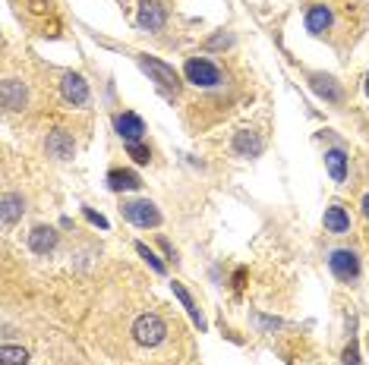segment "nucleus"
<instances>
[{
    "label": "nucleus",
    "mask_w": 369,
    "mask_h": 365,
    "mask_svg": "<svg viewBox=\"0 0 369 365\" xmlns=\"http://www.w3.org/2000/svg\"><path fill=\"white\" fill-rule=\"evenodd\" d=\"M48 154L51 158H57V161H66V158H73V151H76V145H73V136L66 130H54L48 132Z\"/></svg>",
    "instance_id": "9"
},
{
    "label": "nucleus",
    "mask_w": 369,
    "mask_h": 365,
    "mask_svg": "<svg viewBox=\"0 0 369 365\" xmlns=\"http://www.w3.org/2000/svg\"><path fill=\"white\" fill-rule=\"evenodd\" d=\"M366 94H369V76H366Z\"/></svg>",
    "instance_id": "28"
},
{
    "label": "nucleus",
    "mask_w": 369,
    "mask_h": 365,
    "mask_svg": "<svg viewBox=\"0 0 369 365\" xmlns=\"http://www.w3.org/2000/svg\"><path fill=\"white\" fill-rule=\"evenodd\" d=\"M325 230L328 233H347L351 230V214H347L344 205L325 208Z\"/></svg>",
    "instance_id": "13"
},
{
    "label": "nucleus",
    "mask_w": 369,
    "mask_h": 365,
    "mask_svg": "<svg viewBox=\"0 0 369 365\" xmlns=\"http://www.w3.org/2000/svg\"><path fill=\"white\" fill-rule=\"evenodd\" d=\"M316 92H322L328 101H338L341 98V92L332 85V79H316Z\"/></svg>",
    "instance_id": "22"
},
{
    "label": "nucleus",
    "mask_w": 369,
    "mask_h": 365,
    "mask_svg": "<svg viewBox=\"0 0 369 365\" xmlns=\"http://www.w3.org/2000/svg\"><path fill=\"white\" fill-rule=\"evenodd\" d=\"M328 25H332V10H328L325 4L310 6V13H306V29H310L313 35H322Z\"/></svg>",
    "instance_id": "14"
},
{
    "label": "nucleus",
    "mask_w": 369,
    "mask_h": 365,
    "mask_svg": "<svg viewBox=\"0 0 369 365\" xmlns=\"http://www.w3.org/2000/svg\"><path fill=\"white\" fill-rule=\"evenodd\" d=\"M139 66H143V70L158 82V89L167 92V94H177L180 85H183V82H180V76L174 73V66L161 63V60H155V57H139Z\"/></svg>",
    "instance_id": "2"
},
{
    "label": "nucleus",
    "mask_w": 369,
    "mask_h": 365,
    "mask_svg": "<svg viewBox=\"0 0 369 365\" xmlns=\"http://www.w3.org/2000/svg\"><path fill=\"white\" fill-rule=\"evenodd\" d=\"M167 19V10L158 4V0H143L139 4V13H136V23L139 29H149V32H158Z\"/></svg>",
    "instance_id": "7"
},
{
    "label": "nucleus",
    "mask_w": 369,
    "mask_h": 365,
    "mask_svg": "<svg viewBox=\"0 0 369 365\" xmlns=\"http://www.w3.org/2000/svg\"><path fill=\"white\" fill-rule=\"evenodd\" d=\"M344 365H360V349H357V343H351V347L344 349Z\"/></svg>",
    "instance_id": "23"
},
{
    "label": "nucleus",
    "mask_w": 369,
    "mask_h": 365,
    "mask_svg": "<svg viewBox=\"0 0 369 365\" xmlns=\"http://www.w3.org/2000/svg\"><path fill=\"white\" fill-rule=\"evenodd\" d=\"M0 359H4V365H25L29 362V353H25L23 347L4 343V347H0Z\"/></svg>",
    "instance_id": "19"
},
{
    "label": "nucleus",
    "mask_w": 369,
    "mask_h": 365,
    "mask_svg": "<svg viewBox=\"0 0 369 365\" xmlns=\"http://www.w3.org/2000/svg\"><path fill=\"white\" fill-rule=\"evenodd\" d=\"M325 167H328V173H332L334 182L347 180V154L341 151V148H328L325 151Z\"/></svg>",
    "instance_id": "15"
},
{
    "label": "nucleus",
    "mask_w": 369,
    "mask_h": 365,
    "mask_svg": "<svg viewBox=\"0 0 369 365\" xmlns=\"http://www.w3.org/2000/svg\"><path fill=\"white\" fill-rule=\"evenodd\" d=\"M0 94H4V107H6V111H23L25 101H29V92H25V85L19 82V79H6Z\"/></svg>",
    "instance_id": "11"
},
{
    "label": "nucleus",
    "mask_w": 369,
    "mask_h": 365,
    "mask_svg": "<svg viewBox=\"0 0 369 365\" xmlns=\"http://www.w3.org/2000/svg\"><path fill=\"white\" fill-rule=\"evenodd\" d=\"M139 186H143V180H139L133 171H111L107 173V189H111V192H123V189H139Z\"/></svg>",
    "instance_id": "16"
},
{
    "label": "nucleus",
    "mask_w": 369,
    "mask_h": 365,
    "mask_svg": "<svg viewBox=\"0 0 369 365\" xmlns=\"http://www.w3.org/2000/svg\"><path fill=\"white\" fill-rule=\"evenodd\" d=\"M123 218L130 221V224H136V227H158L161 224L158 208L152 205V202H143V199L123 202Z\"/></svg>",
    "instance_id": "5"
},
{
    "label": "nucleus",
    "mask_w": 369,
    "mask_h": 365,
    "mask_svg": "<svg viewBox=\"0 0 369 365\" xmlns=\"http://www.w3.org/2000/svg\"><path fill=\"white\" fill-rule=\"evenodd\" d=\"M234 154H240V158H259L262 154V139H259V132L253 130H243L234 136Z\"/></svg>",
    "instance_id": "10"
},
{
    "label": "nucleus",
    "mask_w": 369,
    "mask_h": 365,
    "mask_svg": "<svg viewBox=\"0 0 369 365\" xmlns=\"http://www.w3.org/2000/svg\"><path fill=\"white\" fill-rule=\"evenodd\" d=\"M29 246H32V252H38V255H48L54 246H57V230L54 227H35L29 233Z\"/></svg>",
    "instance_id": "12"
},
{
    "label": "nucleus",
    "mask_w": 369,
    "mask_h": 365,
    "mask_svg": "<svg viewBox=\"0 0 369 365\" xmlns=\"http://www.w3.org/2000/svg\"><path fill=\"white\" fill-rule=\"evenodd\" d=\"M83 214H85V218H89V221H92V224H98V227H102V230H107V221L102 218V214H95V211H92V208H85V211H83Z\"/></svg>",
    "instance_id": "24"
},
{
    "label": "nucleus",
    "mask_w": 369,
    "mask_h": 365,
    "mask_svg": "<svg viewBox=\"0 0 369 365\" xmlns=\"http://www.w3.org/2000/svg\"><path fill=\"white\" fill-rule=\"evenodd\" d=\"M114 130L120 132V139L139 142L145 132V123H143V117H136V113H117V117H114Z\"/></svg>",
    "instance_id": "8"
},
{
    "label": "nucleus",
    "mask_w": 369,
    "mask_h": 365,
    "mask_svg": "<svg viewBox=\"0 0 369 365\" xmlns=\"http://www.w3.org/2000/svg\"><path fill=\"white\" fill-rule=\"evenodd\" d=\"M136 252L143 255L145 261H149L152 265V271H158V274H164V265H161V259H155V252H152L149 246H145V242H136Z\"/></svg>",
    "instance_id": "21"
},
{
    "label": "nucleus",
    "mask_w": 369,
    "mask_h": 365,
    "mask_svg": "<svg viewBox=\"0 0 369 365\" xmlns=\"http://www.w3.org/2000/svg\"><path fill=\"white\" fill-rule=\"evenodd\" d=\"M0 208H4V224H16V221L23 218V211H25V202H23V195L6 192L4 202H0Z\"/></svg>",
    "instance_id": "17"
},
{
    "label": "nucleus",
    "mask_w": 369,
    "mask_h": 365,
    "mask_svg": "<svg viewBox=\"0 0 369 365\" xmlns=\"http://www.w3.org/2000/svg\"><path fill=\"white\" fill-rule=\"evenodd\" d=\"M171 287H174V296H177V299L183 302V309H186V312H190V318L196 321L199 328H205V318H202V312H199V309H196V302H193V296L186 293V287H183V283H177V280H174Z\"/></svg>",
    "instance_id": "18"
},
{
    "label": "nucleus",
    "mask_w": 369,
    "mask_h": 365,
    "mask_svg": "<svg viewBox=\"0 0 369 365\" xmlns=\"http://www.w3.org/2000/svg\"><path fill=\"white\" fill-rule=\"evenodd\" d=\"M167 334V324L158 318V315H139L136 324H133V337L143 347H158Z\"/></svg>",
    "instance_id": "3"
},
{
    "label": "nucleus",
    "mask_w": 369,
    "mask_h": 365,
    "mask_svg": "<svg viewBox=\"0 0 369 365\" xmlns=\"http://www.w3.org/2000/svg\"><path fill=\"white\" fill-rule=\"evenodd\" d=\"M126 154H130L136 164H149L152 161V151L143 145V142H126Z\"/></svg>",
    "instance_id": "20"
},
{
    "label": "nucleus",
    "mask_w": 369,
    "mask_h": 365,
    "mask_svg": "<svg viewBox=\"0 0 369 365\" xmlns=\"http://www.w3.org/2000/svg\"><path fill=\"white\" fill-rule=\"evenodd\" d=\"M328 268H332V274L344 283H351L360 277V259H357V252H351V249H334V252L328 255Z\"/></svg>",
    "instance_id": "4"
},
{
    "label": "nucleus",
    "mask_w": 369,
    "mask_h": 365,
    "mask_svg": "<svg viewBox=\"0 0 369 365\" xmlns=\"http://www.w3.org/2000/svg\"><path fill=\"white\" fill-rule=\"evenodd\" d=\"M221 44H231V35H218V38H212V47H221Z\"/></svg>",
    "instance_id": "25"
},
{
    "label": "nucleus",
    "mask_w": 369,
    "mask_h": 365,
    "mask_svg": "<svg viewBox=\"0 0 369 365\" xmlns=\"http://www.w3.org/2000/svg\"><path fill=\"white\" fill-rule=\"evenodd\" d=\"M259 324H262V328H278V324L281 321H274V318H262V315H259V318H256Z\"/></svg>",
    "instance_id": "26"
},
{
    "label": "nucleus",
    "mask_w": 369,
    "mask_h": 365,
    "mask_svg": "<svg viewBox=\"0 0 369 365\" xmlns=\"http://www.w3.org/2000/svg\"><path fill=\"white\" fill-rule=\"evenodd\" d=\"M363 214H366V218H369V192L363 195Z\"/></svg>",
    "instance_id": "27"
},
{
    "label": "nucleus",
    "mask_w": 369,
    "mask_h": 365,
    "mask_svg": "<svg viewBox=\"0 0 369 365\" xmlns=\"http://www.w3.org/2000/svg\"><path fill=\"white\" fill-rule=\"evenodd\" d=\"M60 94H63L66 104L83 107L85 101H89V85H85V79L79 76V73H66L63 82H60Z\"/></svg>",
    "instance_id": "6"
},
{
    "label": "nucleus",
    "mask_w": 369,
    "mask_h": 365,
    "mask_svg": "<svg viewBox=\"0 0 369 365\" xmlns=\"http://www.w3.org/2000/svg\"><path fill=\"white\" fill-rule=\"evenodd\" d=\"M183 76H186V82H193L196 89H214V85H221V70L205 57H190L186 60Z\"/></svg>",
    "instance_id": "1"
}]
</instances>
